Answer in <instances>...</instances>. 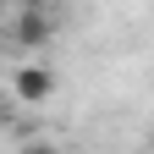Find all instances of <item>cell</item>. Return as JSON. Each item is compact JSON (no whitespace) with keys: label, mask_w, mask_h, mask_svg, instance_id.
Returning <instances> with one entry per match:
<instances>
[{"label":"cell","mask_w":154,"mask_h":154,"mask_svg":"<svg viewBox=\"0 0 154 154\" xmlns=\"http://www.w3.org/2000/svg\"><path fill=\"white\" fill-rule=\"evenodd\" d=\"M11 94H17L22 105H44L50 94H55V72H50V66H22V72L11 77Z\"/></svg>","instance_id":"obj_1"},{"label":"cell","mask_w":154,"mask_h":154,"mask_svg":"<svg viewBox=\"0 0 154 154\" xmlns=\"http://www.w3.org/2000/svg\"><path fill=\"white\" fill-rule=\"evenodd\" d=\"M50 33H55V28H50V17H44V11H22V17H17V28H11L17 44H44Z\"/></svg>","instance_id":"obj_2"},{"label":"cell","mask_w":154,"mask_h":154,"mask_svg":"<svg viewBox=\"0 0 154 154\" xmlns=\"http://www.w3.org/2000/svg\"><path fill=\"white\" fill-rule=\"evenodd\" d=\"M17 154H61V149H55V143H38V138H33V143H22Z\"/></svg>","instance_id":"obj_3"}]
</instances>
